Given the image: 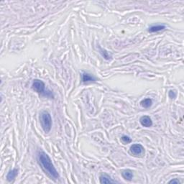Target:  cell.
Instances as JSON below:
<instances>
[{
    "label": "cell",
    "mask_w": 184,
    "mask_h": 184,
    "mask_svg": "<svg viewBox=\"0 0 184 184\" xmlns=\"http://www.w3.org/2000/svg\"><path fill=\"white\" fill-rule=\"evenodd\" d=\"M38 159L43 170L50 176L52 179L56 180L59 178V174L55 166L52 164L51 159L45 152H39L38 153Z\"/></svg>",
    "instance_id": "obj_1"
},
{
    "label": "cell",
    "mask_w": 184,
    "mask_h": 184,
    "mask_svg": "<svg viewBox=\"0 0 184 184\" xmlns=\"http://www.w3.org/2000/svg\"><path fill=\"white\" fill-rule=\"evenodd\" d=\"M40 124L43 131L45 133H48L52 128V117L48 112L43 111L40 115Z\"/></svg>",
    "instance_id": "obj_2"
},
{
    "label": "cell",
    "mask_w": 184,
    "mask_h": 184,
    "mask_svg": "<svg viewBox=\"0 0 184 184\" xmlns=\"http://www.w3.org/2000/svg\"><path fill=\"white\" fill-rule=\"evenodd\" d=\"M32 89L35 92H36L38 94L40 95L49 96L51 95V92H45V85L44 82L42 81L41 80L35 79L33 80L32 84Z\"/></svg>",
    "instance_id": "obj_3"
},
{
    "label": "cell",
    "mask_w": 184,
    "mask_h": 184,
    "mask_svg": "<svg viewBox=\"0 0 184 184\" xmlns=\"http://www.w3.org/2000/svg\"><path fill=\"white\" fill-rule=\"evenodd\" d=\"M130 152L134 156H140L145 153V148L140 144H134L129 148Z\"/></svg>",
    "instance_id": "obj_4"
},
{
    "label": "cell",
    "mask_w": 184,
    "mask_h": 184,
    "mask_svg": "<svg viewBox=\"0 0 184 184\" xmlns=\"http://www.w3.org/2000/svg\"><path fill=\"white\" fill-rule=\"evenodd\" d=\"M140 122L141 125L145 127H150L152 126V121L149 116H143L140 117Z\"/></svg>",
    "instance_id": "obj_5"
},
{
    "label": "cell",
    "mask_w": 184,
    "mask_h": 184,
    "mask_svg": "<svg viewBox=\"0 0 184 184\" xmlns=\"http://www.w3.org/2000/svg\"><path fill=\"white\" fill-rule=\"evenodd\" d=\"M99 180H100V183L102 184H109V183H115L118 182L115 181V180H112L111 178V177L109 176L107 174H101L100 177H99Z\"/></svg>",
    "instance_id": "obj_6"
},
{
    "label": "cell",
    "mask_w": 184,
    "mask_h": 184,
    "mask_svg": "<svg viewBox=\"0 0 184 184\" xmlns=\"http://www.w3.org/2000/svg\"><path fill=\"white\" fill-rule=\"evenodd\" d=\"M133 172L131 170L126 169L122 171V176L124 180H128V181H131L133 178Z\"/></svg>",
    "instance_id": "obj_7"
},
{
    "label": "cell",
    "mask_w": 184,
    "mask_h": 184,
    "mask_svg": "<svg viewBox=\"0 0 184 184\" xmlns=\"http://www.w3.org/2000/svg\"><path fill=\"white\" fill-rule=\"evenodd\" d=\"M96 78L92 76V74H89L88 73H82V81L84 83H89V82L96 81Z\"/></svg>",
    "instance_id": "obj_8"
},
{
    "label": "cell",
    "mask_w": 184,
    "mask_h": 184,
    "mask_svg": "<svg viewBox=\"0 0 184 184\" xmlns=\"http://www.w3.org/2000/svg\"><path fill=\"white\" fill-rule=\"evenodd\" d=\"M17 174H18V169L17 168H14V169L10 171L7 175V180L9 182H11L13 180H15V178H16Z\"/></svg>",
    "instance_id": "obj_9"
},
{
    "label": "cell",
    "mask_w": 184,
    "mask_h": 184,
    "mask_svg": "<svg viewBox=\"0 0 184 184\" xmlns=\"http://www.w3.org/2000/svg\"><path fill=\"white\" fill-rule=\"evenodd\" d=\"M164 29H166V25H164V24H157V25H153L149 27L148 32L157 33L160 32L161 30H163Z\"/></svg>",
    "instance_id": "obj_10"
},
{
    "label": "cell",
    "mask_w": 184,
    "mask_h": 184,
    "mask_svg": "<svg viewBox=\"0 0 184 184\" xmlns=\"http://www.w3.org/2000/svg\"><path fill=\"white\" fill-rule=\"evenodd\" d=\"M152 100L150 98H147V99H143L140 101V105L141 106H143V108L148 109L152 106Z\"/></svg>",
    "instance_id": "obj_11"
},
{
    "label": "cell",
    "mask_w": 184,
    "mask_h": 184,
    "mask_svg": "<svg viewBox=\"0 0 184 184\" xmlns=\"http://www.w3.org/2000/svg\"><path fill=\"white\" fill-rule=\"evenodd\" d=\"M100 53H101V55H102V57L104 58V59H106V60H109V59H111V58H112L111 55H110V54L106 50L100 48Z\"/></svg>",
    "instance_id": "obj_12"
},
{
    "label": "cell",
    "mask_w": 184,
    "mask_h": 184,
    "mask_svg": "<svg viewBox=\"0 0 184 184\" xmlns=\"http://www.w3.org/2000/svg\"><path fill=\"white\" fill-rule=\"evenodd\" d=\"M121 142H122L124 145L129 144V143H132V139H131L129 136L123 135L121 137Z\"/></svg>",
    "instance_id": "obj_13"
},
{
    "label": "cell",
    "mask_w": 184,
    "mask_h": 184,
    "mask_svg": "<svg viewBox=\"0 0 184 184\" xmlns=\"http://www.w3.org/2000/svg\"><path fill=\"white\" fill-rule=\"evenodd\" d=\"M168 96L171 99H176L177 96V93L175 90H170L168 92Z\"/></svg>",
    "instance_id": "obj_14"
},
{
    "label": "cell",
    "mask_w": 184,
    "mask_h": 184,
    "mask_svg": "<svg viewBox=\"0 0 184 184\" xmlns=\"http://www.w3.org/2000/svg\"><path fill=\"white\" fill-rule=\"evenodd\" d=\"M169 183H176V184H179L180 181L178 180V179H177V178H175V179H173L171 180H170Z\"/></svg>",
    "instance_id": "obj_15"
}]
</instances>
